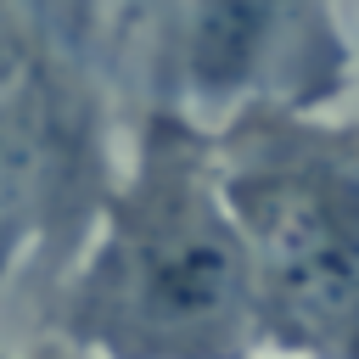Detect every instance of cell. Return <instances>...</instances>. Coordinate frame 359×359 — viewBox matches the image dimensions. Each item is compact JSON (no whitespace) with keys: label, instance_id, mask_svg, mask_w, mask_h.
I'll return each mask as SVG.
<instances>
[{"label":"cell","instance_id":"2","mask_svg":"<svg viewBox=\"0 0 359 359\" xmlns=\"http://www.w3.org/2000/svg\"><path fill=\"white\" fill-rule=\"evenodd\" d=\"M252 264L241 230L219 219L191 168L157 180L123 241L118 297L146 342H213L241 314Z\"/></svg>","mask_w":359,"mask_h":359},{"label":"cell","instance_id":"1","mask_svg":"<svg viewBox=\"0 0 359 359\" xmlns=\"http://www.w3.org/2000/svg\"><path fill=\"white\" fill-rule=\"evenodd\" d=\"M241 247L286 342H359V168L280 146L230 185Z\"/></svg>","mask_w":359,"mask_h":359},{"label":"cell","instance_id":"3","mask_svg":"<svg viewBox=\"0 0 359 359\" xmlns=\"http://www.w3.org/2000/svg\"><path fill=\"white\" fill-rule=\"evenodd\" d=\"M286 0H202L196 6V79L208 90L236 84L269 45Z\"/></svg>","mask_w":359,"mask_h":359},{"label":"cell","instance_id":"4","mask_svg":"<svg viewBox=\"0 0 359 359\" xmlns=\"http://www.w3.org/2000/svg\"><path fill=\"white\" fill-rule=\"evenodd\" d=\"M22 191H28V123L11 84L0 79V230L17 219Z\"/></svg>","mask_w":359,"mask_h":359}]
</instances>
